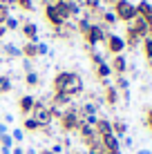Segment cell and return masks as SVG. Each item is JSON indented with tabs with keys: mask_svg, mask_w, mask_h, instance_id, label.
<instances>
[{
	"mask_svg": "<svg viewBox=\"0 0 152 154\" xmlns=\"http://www.w3.org/2000/svg\"><path fill=\"white\" fill-rule=\"evenodd\" d=\"M51 87H54V92H60V94H67L70 98H76L85 92V81H83V76L78 72L63 69L54 76Z\"/></svg>",
	"mask_w": 152,
	"mask_h": 154,
	"instance_id": "1",
	"label": "cell"
},
{
	"mask_svg": "<svg viewBox=\"0 0 152 154\" xmlns=\"http://www.w3.org/2000/svg\"><path fill=\"white\" fill-rule=\"evenodd\" d=\"M81 114H78V105L72 103L70 107L63 112V116L58 119V125H60V130L65 132V134H72V132H76L78 127H81Z\"/></svg>",
	"mask_w": 152,
	"mask_h": 154,
	"instance_id": "2",
	"label": "cell"
},
{
	"mask_svg": "<svg viewBox=\"0 0 152 154\" xmlns=\"http://www.w3.org/2000/svg\"><path fill=\"white\" fill-rule=\"evenodd\" d=\"M110 9L114 11L116 20H121V23H125V25H130L134 18H137V5L130 2V0H116Z\"/></svg>",
	"mask_w": 152,
	"mask_h": 154,
	"instance_id": "3",
	"label": "cell"
},
{
	"mask_svg": "<svg viewBox=\"0 0 152 154\" xmlns=\"http://www.w3.org/2000/svg\"><path fill=\"white\" fill-rule=\"evenodd\" d=\"M43 16H45V20L51 25V27H63L65 23H70V18L67 16H63L60 11H58V7H56L54 2H49V0H45L43 2Z\"/></svg>",
	"mask_w": 152,
	"mask_h": 154,
	"instance_id": "4",
	"label": "cell"
},
{
	"mask_svg": "<svg viewBox=\"0 0 152 154\" xmlns=\"http://www.w3.org/2000/svg\"><path fill=\"white\" fill-rule=\"evenodd\" d=\"M105 36H107V31H105V27H103V25L92 23L90 31H87L83 38H85V42H87V49H96V45L105 42Z\"/></svg>",
	"mask_w": 152,
	"mask_h": 154,
	"instance_id": "5",
	"label": "cell"
},
{
	"mask_svg": "<svg viewBox=\"0 0 152 154\" xmlns=\"http://www.w3.org/2000/svg\"><path fill=\"white\" fill-rule=\"evenodd\" d=\"M103 45H105L107 54H112V56H119V54L125 51V40H123V36H119V34H107Z\"/></svg>",
	"mask_w": 152,
	"mask_h": 154,
	"instance_id": "6",
	"label": "cell"
},
{
	"mask_svg": "<svg viewBox=\"0 0 152 154\" xmlns=\"http://www.w3.org/2000/svg\"><path fill=\"white\" fill-rule=\"evenodd\" d=\"M20 34L25 36L27 42H38V25L31 20H25V23H20Z\"/></svg>",
	"mask_w": 152,
	"mask_h": 154,
	"instance_id": "7",
	"label": "cell"
},
{
	"mask_svg": "<svg viewBox=\"0 0 152 154\" xmlns=\"http://www.w3.org/2000/svg\"><path fill=\"white\" fill-rule=\"evenodd\" d=\"M34 107H36V96L34 94H23V96L18 98V109H20L23 116H29L34 112Z\"/></svg>",
	"mask_w": 152,
	"mask_h": 154,
	"instance_id": "8",
	"label": "cell"
},
{
	"mask_svg": "<svg viewBox=\"0 0 152 154\" xmlns=\"http://www.w3.org/2000/svg\"><path fill=\"white\" fill-rule=\"evenodd\" d=\"M110 69H112V74H116V76H125V72H128V58H125L123 54L112 56V60H110Z\"/></svg>",
	"mask_w": 152,
	"mask_h": 154,
	"instance_id": "9",
	"label": "cell"
},
{
	"mask_svg": "<svg viewBox=\"0 0 152 154\" xmlns=\"http://www.w3.org/2000/svg\"><path fill=\"white\" fill-rule=\"evenodd\" d=\"M119 96H121V92H119L112 83L105 85V89H103V103H105V105H110V107H116V105H119Z\"/></svg>",
	"mask_w": 152,
	"mask_h": 154,
	"instance_id": "10",
	"label": "cell"
},
{
	"mask_svg": "<svg viewBox=\"0 0 152 154\" xmlns=\"http://www.w3.org/2000/svg\"><path fill=\"white\" fill-rule=\"evenodd\" d=\"M130 27L134 29V34H137L141 40H143V38H148V36H150V25L145 23L143 18H139V16L132 20V23H130Z\"/></svg>",
	"mask_w": 152,
	"mask_h": 154,
	"instance_id": "11",
	"label": "cell"
},
{
	"mask_svg": "<svg viewBox=\"0 0 152 154\" xmlns=\"http://www.w3.org/2000/svg\"><path fill=\"white\" fill-rule=\"evenodd\" d=\"M94 132H96V136H98V139H103V136L112 134V121L105 119V116H98L96 125H94Z\"/></svg>",
	"mask_w": 152,
	"mask_h": 154,
	"instance_id": "12",
	"label": "cell"
},
{
	"mask_svg": "<svg viewBox=\"0 0 152 154\" xmlns=\"http://www.w3.org/2000/svg\"><path fill=\"white\" fill-rule=\"evenodd\" d=\"M123 40H125V49H137V47H141V38L137 34H134V29L130 27H125V36H123Z\"/></svg>",
	"mask_w": 152,
	"mask_h": 154,
	"instance_id": "13",
	"label": "cell"
},
{
	"mask_svg": "<svg viewBox=\"0 0 152 154\" xmlns=\"http://www.w3.org/2000/svg\"><path fill=\"white\" fill-rule=\"evenodd\" d=\"M137 16H139V18H143L148 25H152V2L141 0V2L137 5Z\"/></svg>",
	"mask_w": 152,
	"mask_h": 154,
	"instance_id": "14",
	"label": "cell"
},
{
	"mask_svg": "<svg viewBox=\"0 0 152 154\" xmlns=\"http://www.w3.org/2000/svg\"><path fill=\"white\" fill-rule=\"evenodd\" d=\"M101 145L105 147V152H121V139H116L114 134H107L101 139Z\"/></svg>",
	"mask_w": 152,
	"mask_h": 154,
	"instance_id": "15",
	"label": "cell"
},
{
	"mask_svg": "<svg viewBox=\"0 0 152 154\" xmlns=\"http://www.w3.org/2000/svg\"><path fill=\"white\" fill-rule=\"evenodd\" d=\"M78 114H81V119H87V116H98V105L92 103V100H85V103L78 105Z\"/></svg>",
	"mask_w": 152,
	"mask_h": 154,
	"instance_id": "16",
	"label": "cell"
},
{
	"mask_svg": "<svg viewBox=\"0 0 152 154\" xmlns=\"http://www.w3.org/2000/svg\"><path fill=\"white\" fill-rule=\"evenodd\" d=\"M112 134L116 136V139H123V136L128 134V123H125L123 119H114L112 121Z\"/></svg>",
	"mask_w": 152,
	"mask_h": 154,
	"instance_id": "17",
	"label": "cell"
},
{
	"mask_svg": "<svg viewBox=\"0 0 152 154\" xmlns=\"http://www.w3.org/2000/svg\"><path fill=\"white\" fill-rule=\"evenodd\" d=\"M20 54H23V58H29V60L38 58V47H36V42H27L25 40V45L20 47Z\"/></svg>",
	"mask_w": 152,
	"mask_h": 154,
	"instance_id": "18",
	"label": "cell"
},
{
	"mask_svg": "<svg viewBox=\"0 0 152 154\" xmlns=\"http://www.w3.org/2000/svg\"><path fill=\"white\" fill-rule=\"evenodd\" d=\"M2 54L9 58V60H14V58H23V54H20V47L14 45V42H5L2 45Z\"/></svg>",
	"mask_w": 152,
	"mask_h": 154,
	"instance_id": "19",
	"label": "cell"
},
{
	"mask_svg": "<svg viewBox=\"0 0 152 154\" xmlns=\"http://www.w3.org/2000/svg\"><path fill=\"white\" fill-rule=\"evenodd\" d=\"M94 74H96L98 81H107L110 76H112V69H110V63H101V65H94Z\"/></svg>",
	"mask_w": 152,
	"mask_h": 154,
	"instance_id": "20",
	"label": "cell"
},
{
	"mask_svg": "<svg viewBox=\"0 0 152 154\" xmlns=\"http://www.w3.org/2000/svg\"><path fill=\"white\" fill-rule=\"evenodd\" d=\"M98 23L107 29V27H112V25H116V16H114L112 9H103V11H101V20H98Z\"/></svg>",
	"mask_w": 152,
	"mask_h": 154,
	"instance_id": "21",
	"label": "cell"
},
{
	"mask_svg": "<svg viewBox=\"0 0 152 154\" xmlns=\"http://www.w3.org/2000/svg\"><path fill=\"white\" fill-rule=\"evenodd\" d=\"M90 27H92V20H90V18H85V16H81V18L76 20V34L85 36L87 31H90Z\"/></svg>",
	"mask_w": 152,
	"mask_h": 154,
	"instance_id": "22",
	"label": "cell"
},
{
	"mask_svg": "<svg viewBox=\"0 0 152 154\" xmlns=\"http://www.w3.org/2000/svg\"><path fill=\"white\" fill-rule=\"evenodd\" d=\"M11 87H14L11 76H9V74H2V76H0V96H2V94H9Z\"/></svg>",
	"mask_w": 152,
	"mask_h": 154,
	"instance_id": "23",
	"label": "cell"
},
{
	"mask_svg": "<svg viewBox=\"0 0 152 154\" xmlns=\"http://www.w3.org/2000/svg\"><path fill=\"white\" fill-rule=\"evenodd\" d=\"M40 130V123L36 119H31V116H25L23 121V132H38Z\"/></svg>",
	"mask_w": 152,
	"mask_h": 154,
	"instance_id": "24",
	"label": "cell"
},
{
	"mask_svg": "<svg viewBox=\"0 0 152 154\" xmlns=\"http://www.w3.org/2000/svg\"><path fill=\"white\" fill-rule=\"evenodd\" d=\"M25 85H27V87H38V85H40V76H38V72H29V74H25Z\"/></svg>",
	"mask_w": 152,
	"mask_h": 154,
	"instance_id": "25",
	"label": "cell"
},
{
	"mask_svg": "<svg viewBox=\"0 0 152 154\" xmlns=\"http://www.w3.org/2000/svg\"><path fill=\"white\" fill-rule=\"evenodd\" d=\"M114 87H116L121 94H123V92H130V81H128L125 76H116V81H114Z\"/></svg>",
	"mask_w": 152,
	"mask_h": 154,
	"instance_id": "26",
	"label": "cell"
},
{
	"mask_svg": "<svg viewBox=\"0 0 152 154\" xmlns=\"http://www.w3.org/2000/svg\"><path fill=\"white\" fill-rule=\"evenodd\" d=\"M9 136L14 139L16 145H20V143L25 141V132H23V127H14V130H9Z\"/></svg>",
	"mask_w": 152,
	"mask_h": 154,
	"instance_id": "27",
	"label": "cell"
},
{
	"mask_svg": "<svg viewBox=\"0 0 152 154\" xmlns=\"http://www.w3.org/2000/svg\"><path fill=\"white\" fill-rule=\"evenodd\" d=\"M141 49H143V56L145 58H152V36L141 40Z\"/></svg>",
	"mask_w": 152,
	"mask_h": 154,
	"instance_id": "28",
	"label": "cell"
},
{
	"mask_svg": "<svg viewBox=\"0 0 152 154\" xmlns=\"http://www.w3.org/2000/svg\"><path fill=\"white\" fill-rule=\"evenodd\" d=\"M5 29H7V31H18L20 29V20L16 18V16H9L7 23H5Z\"/></svg>",
	"mask_w": 152,
	"mask_h": 154,
	"instance_id": "29",
	"label": "cell"
},
{
	"mask_svg": "<svg viewBox=\"0 0 152 154\" xmlns=\"http://www.w3.org/2000/svg\"><path fill=\"white\" fill-rule=\"evenodd\" d=\"M16 7L23 11H34V0H16Z\"/></svg>",
	"mask_w": 152,
	"mask_h": 154,
	"instance_id": "30",
	"label": "cell"
},
{
	"mask_svg": "<svg viewBox=\"0 0 152 154\" xmlns=\"http://www.w3.org/2000/svg\"><path fill=\"white\" fill-rule=\"evenodd\" d=\"M87 51H90V58H92L94 65H101V63H105V58H103L101 51H96V49H87Z\"/></svg>",
	"mask_w": 152,
	"mask_h": 154,
	"instance_id": "31",
	"label": "cell"
},
{
	"mask_svg": "<svg viewBox=\"0 0 152 154\" xmlns=\"http://www.w3.org/2000/svg\"><path fill=\"white\" fill-rule=\"evenodd\" d=\"M11 16V9L9 7H5V5H0V25H5L7 23V18Z\"/></svg>",
	"mask_w": 152,
	"mask_h": 154,
	"instance_id": "32",
	"label": "cell"
},
{
	"mask_svg": "<svg viewBox=\"0 0 152 154\" xmlns=\"http://www.w3.org/2000/svg\"><path fill=\"white\" fill-rule=\"evenodd\" d=\"M14 145H16V143H14V139H11L9 134H5L2 139H0V147H7V150H11Z\"/></svg>",
	"mask_w": 152,
	"mask_h": 154,
	"instance_id": "33",
	"label": "cell"
},
{
	"mask_svg": "<svg viewBox=\"0 0 152 154\" xmlns=\"http://www.w3.org/2000/svg\"><path fill=\"white\" fill-rule=\"evenodd\" d=\"M36 47H38V56H47L49 54V47H47V42H36Z\"/></svg>",
	"mask_w": 152,
	"mask_h": 154,
	"instance_id": "34",
	"label": "cell"
},
{
	"mask_svg": "<svg viewBox=\"0 0 152 154\" xmlns=\"http://www.w3.org/2000/svg\"><path fill=\"white\" fill-rule=\"evenodd\" d=\"M23 69H25V74L34 72V63H31L29 58H23Z\"/></svg>",
	"mask_w": 152,
	"mask_h": 154,
	"instance_id": "35",
	"label": "cell"
},
{
	"mask_svg": "<svg viewBox=\"0 0 152 154\" xmlns=\"http://www.w3.org/2000/svg\"><path fill=\"white\" fill-rule=\"evenodd\" d=\"M38 132H40V134H45V136H54V127H51V125H43Z\"/></svg>",
	"mask_w": 152,
	"mask_h": 154,
	"instance_id": "36",
	"label": "cell"
},
{
	"mask_svg": "<svg viewBox=\"0 0 152 154\" xmlns=\"http://www.w3.org/2000/svg\"><path fill=\"white\" fill-rule=\"evenodd\" d=\"M49 150L54 152V154H63V152H65V147H63V143H54V145H51Z\"/></svg>",
	"mask_w": 152,
	"mask_h": 154,
	"instance_id": "37",
	"label": "cell"
},
{
	"mask_svg": "<svg viewBox=\"0 0 152 154\" xmlns=\"http://www.w3.org/2000/svg\"><path fill=\"white\" fill-rule=\"evenodd\" d=\"M145 125H148V130H152V107L145 112Z\"/></svg>",
	"mask_w": 152,
	"mask_h": 154,
	"instance_id": "38",
	"label": "cell"
},
{
	"mask_svg": "<svg viewBox=\"0 0 152 154\" xmlns=\"http://www.w3.org/2000/svg\"><path fill=\"white\" fill-rule=\"evenodd\" d=\"M11 154H25V147L23 145H14L11 147Z\"/></svg>",
	"mask_w": 152,
	"mask_h": 154,
	"instance_id": "39",
	"label": "cell"
},
{
	"mask_svg": "<svg viewBox=\"0 0 152 154\" xmlns=\"http://www.w3.org/2000/svg\"><path fill=\"white\" fill-rule=\"evenodd\" d=\"M2 123H5V125H11V123H14V116H11V114H5Z\"/></svg>",
	"mask_w": 152,
	"mask_h": 154,
	"instance_id": "40",
	"label": "cell"
},
{
	"mask_svg": "<svg viewBox=\"0 0 152 154\" xmlns=\"http://www.w3.org/2000/svg\"><path fill=\"white\" fill-rule=\"evenodd\" d=\"M5 134H9V125L0 123V136H5Z\"/></svg>",
	"mask_w": 152,
	"mask_h": 154,
	"instance_id": "41",
	"label": "cell"
},
{
	"mask_svg": "<svg viewBox=\"0 0 152 154\" xmlns=\"http://www.w3.org/2000/svg\"><path fill=\"white\" fill-rule=\"evenodd\" d=\"M7 34H9V31L5 29V25H0V40H5V36H7Z\"/></svg>",
	"mask_w": 152,
	"mask_h": 154,
	"instance_id": "42",
	"label": "cell"
},
{
	"mask_svg": "<svg viewBox=\"0 0 152 154\" xmlns=\"http://www.w3.org/2000/svg\"><path fill=\"white\" fill-rule=\"evenodd\" d=\"M123 145L125 147H132V139H130V136H123Z\"/></svg>",
	"mask_w": 152,
	"mask_h": 154,
	"instance_id": "43",
	"label": "cell"
},
{
	"mask_svg": "<svg viewBox=\"0 0 152 154\" xmlns=\"http://www.w3.org/2000/svg\"><path fill=\"white\" fill-rule=\"evenodd\" d=\"M25 154H38V150L36 147H25Z\"/></svg>",
	"mask_w": 152,
	"mask_h": 154,
	"instance_id": "44",
	"label": "cell"
},
{
	"mask_svg": "<svg viewBox=\"0 0 152 154\" xmlns=\"http://www.w3.org/2000/svg\"><path fill=\"white\" fill-rule=\"evenodd\" d=\"M114 2H116V0H103V5H110V7H112Z\"/></svg>",
	"mask_w": 152,
	"mask_h": 154,
	"instance_id": "45",
	"label": "cell"
},
{
	"mask_svg": "<svg viewBox=\"0 0 152 154\" xmlns=\"http://www.w3.org/2000/svg\"><path fill=\"white\" fill-rule=\"evenodd\" d=\"M72 154H87V152H83V150H72Z\"/></svg>",
	"mask_w": 152,
	"mask_h": 154,
	"instance_id": "46",
	"label": "cell"
},
{
	"mask_svg": "<svg viewBox=\"0 0 152 154\" xmlns=\"http://www.w3.org/2000/svg\"><path fill=\"white\" fill-rule=\"evenodd\" d=\"M137 154H152V152H150V150H139Z\"/></svg>",
	"mask_w": 152,
	"mask_h": 154,
	"instance_id": "47",
	"label": "cell"
},
{
	"mask_svg": "<svg viewBox=\"0 0 152 154\" xmlns=\"http://www.w3.org/2000/svg\"><path fill=\"white\" fill-rule=\"evenodd\" d=\"M74 2H78V5H81V7H83V0H74Z\"/></svg>",
	"mask_w": 152,
	"mask_h": 154,
	"instance_id": "48",
	"label": "cell"
},
{
	"mask_svg": "<svg viewBox=\"0 0 152 154\" xmlns=\"http://www.w3.org/2000/svg\"><path fill=\"white\" fill-rule=\"evenodd\" d=\"M148 65H150V67H152V58H148Z\"/></svg>",
	"mask_w": 152,
	"mask_h": 154,
	"instance_id": "49",
	"label": "cell"
},
{
	"mask_svg": "<svg viewBox=\"0 0 152 154\" xmlns=\"http://www.w3.org/2000/svg\"><path fill=\"white\" fill-rule=\"evenodd\" d=\"M105 154H121V152H105Z\"/></svg>",
	"mask_w": 152,
	"mask_h": 154,
	"instance_id": "50",
	"label": "cell"
},
{
	"mask_svg": "<svg viewBox=\"0 0 152 154\" xmlns=\"http://www.w3.org/2000/svg\"><path fill=\"white\" fill-rule=\"evenodd\" d=\"M2 63H5V60H2V58H0V67H2Z\"/></svg>",
	"mask_w": 152,
	"mask_h": 154,
	"instance_id": "51",
	"label": "cell"
},
{
	"mask_svg": "<svg viewBox=\"0 0 152 154\" xmlns=\"http://www.w3.org/2000/svg\"><path fill=\"white\" fill-rule=\"evenodd\" d=\"M150 36H152V25H150Z\"/></svg>",
	"mask_w": 152,
	"mask_h": 154,
	"instance_id": "52",
	"label": "cell"
},
{
	"mask_svg": "<svg viewBox=\"0 0 152 154\" xmlns=\"http://www.w3.org/2000/svg\"><path fill=\"white\" fill-rule=\"evenodd\" d=\"M51 2H58V0H51Z\"/></svg>",
	"mask_w": 152,
	"mask_h": 154,
	"instance_id": "53",
	"label": "cell"
},
{
	"mask_svg": "<svg viewBox=\"0 0 152 154\" xmlns=\"http://www.w3.org/2000/svg\"><path fill=\"white\" fill-rule=\"evenodd\" d=\"M43 2H45V0H43Z\"/></svg>",
	"mask_w": 152,
	"mask_h": 154,
	"instance_id": "54",
	"label": "cell"
}]
</instances>
